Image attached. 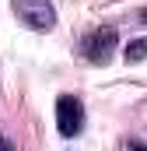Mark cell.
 <instances>
[{
  "label": "cell",
  "mask_w": 147,
  "mask_h": 151,
  "mask_svg": "<svg viewBox=\"0 0 147 151\" xmlns=\"http://www.w3.org/2000/svg\"><path fill=\"white\" fill-rule=\"evenodd\" d=\"M11 4H14V14L35 32H49L56 25V11L49 0H11Z\"/></svg>",
  "instance_id": "obj_1"
},
{
  "label": "cell",
  "mask_w": 147,
  "mask_h": 151,
  "mask_svg": "<svg viewBox=\"0 0 147 151\" xmlns=\"http://www.w3.org/2000/svg\"><path fill=\"white\" fill-rule=\"evenodd\" d=\"M56 127L63 137H77L84 127V102L77 95H60L56 99Z\"/></svg>",
  "instance_id": "obj_2"
},
{
  "label": "cell",
  "mask_w": 147,
  "mask_h": 151,
  "mask_svg": "<svg viewBox=\"0 0 147 151\" xmlns=\"http://www.w3.org/2000/svg\"><path fill=\"white\" fill-rule=\"evenodd\" d=\"M116 28H95V32H88L84 35V56L91 60V63H105L112 56V49H116Z\"/></svg>",
  "instance_id": "obj_3"
},
{
  "label": "cell",
  "mask_w": 147,
  "mask_h": 151,
  "mask_svg": "<svg viewBox=\"0 0 147 151\" xmlns=\"http://www.w3.org/2000/svg\"><path fill=\"white\" fill-rule=\"evenodd\" d=\"M144 56H147V35L133 39V42L126 46V63H137V60H144Z\"/></svg>",
  "instance_id": "obj_4"
},
{
  "label": "cell",
  "mask_w": 147,
  "mask_h": 151,
  "mask_svg": "<svg viewBox=\"0 0 147 151\" xmlns=\"http://www.w3.org/2000/svg\"><path fill=\"white\" fill-rule=\"evenodd\" d=\"M140 18H144V21H147V7H144V14H140Z\"/></svg>",
  "instance_id": "obj_5"
},
{
  "label": "cell",
  "mask_w": 147,
  "mask_h": 151,
  "mask_svg": "<svg viewBox=\"0 0 147 151\" xmlns=\"http://www.w3.org/2000/svg\"><path fill=\"white\" fill-rule=\"evenodd\" d=\"M0 144H4V148H11V144H7V141H0Z\"/></svg>",
  "instance_id": "obj_6"
}]
</instances>
